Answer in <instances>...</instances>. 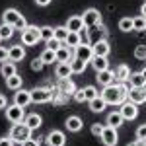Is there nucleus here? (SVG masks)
<instances>
[{"label": "nucleus", "instance_id": "5fc2aeb1", "mask_svg": "<svg viewBox=\"0 0 146 146\" xmlns=\"http://www.w3.org/2000/svg\"><path fill=\"white\" fill-rule=\"evenodd\" d=\"M142 76H144V78H146V68H144V70H142Z\"/></svg>", "mask_w": 146, "mask_h": 146}, {"label": "nucleus", "instance_id": "4468645a", "mask_svg": "<svg viewBox=\"0 0 146 146\" xmlns=\"http://www.w3.org/2000/svg\"><path fill=\"white\" fill-rule=\"evenodd\" d=\"M92 49H94V55H98V56H107L109 51H111V47H109V43H107L105 39L94 41V43H92Z\"/></svg>", "mask_w": 146, "mask_h": 146}, {"label": "nucleus", "instance_id": "f03ea898", "mask_svg": "<svg viewBox=\"0 0 146 146\" xmlns=\"http://www.w3.org/2000/svg\"><path fill=\"white\" fill-rule=\"evenodd\" d=\"M14 140V142H18V144H22L23 140H27V138H31V129L27 127L25 123H14L10 129V135H8Z\"/></svg>", "mask_w": 146, "mask_h": 146}, {"label": "nucleus", "instance_id": "37998d69", "mask_svg": "<svg viewBox=\"0 0 146 146\" xmlns=\"http://www.w3.org/2000/svg\"><path fill=\"white\" fill-rule=\"evenodd\" d=\"M136 140H146V125H140L136 129Z\"/></svg>", "mask_w": 146, "mask_h": 146}, {"label": "nucleus", "instance_id": "a211bd4d", "mask_svg": "<svg viewBox=\"0 0 146 146\" xmlns=\"http://www.w3.org/2000/svg\"><path fill=\"white\" fill-rule=\"evenodd\" d=\"M55 76L58 80L62 78H70L72 76V68H70V62H58L55 68Z\"/></svg>", "mask_w": 146, "mask_h": 146}, {"label": "nucleus", "instance_id": "2f4dec72", "mask_svg": "<svg viewBox=\"0 0 146 146\" xmlns=\"http://www.w3.org/2000/svg\"><path fill=\"white\" fill-rule=\"evenodd\" d=\"M144 29H146V18L144 16L133 18V31H144Z\"/></svg>", "mask_w": 146, "mask_h": 146}, {"label": "nucleus", "instance_id": "9b49d317", "mask_svg": "<svg viewBox=\"0 0 146 146\" xmlns=\"http://www.w3.org/2000/svg\"><path fill=\"white\" fill-rule=\"evenodd\" d=\"M47 144L49 146H64L66 144V136L62 131H51L47 135Z\"/></svg>", "mask_w": 146, "mask_h": 146}, {"label": "nucleus", "instance_id": "aec40b11", "mask_svg": "<svg viewBox=\"0 0 146 146\" xmlns=\"http://www.w3.org/2000/svg\"><path fill=\"white\" fill-rule=\"evenodd\" d=\"M82 127H84V123H82V119L76 117V115H70V117L66 119V129L70 131V133H80Z\"/></svg>", "mask_w": 146, "mask_h": 146}, {"label": "nucleus", "instance_id": "603ef678", "mask_svg": "<svg viewBox=\"0 0 146 146\" xmlns=\"http://www.w3.org/2000/svg\"><path fill=\"white\" fill-rule=\"evenodd\" d=\"M127 146H144V140H136L133 144H127Z\"/></svg>", "mask_w": 146, "mask_h": 146}, {"label": "nucleus", "instance_id": "6e6d98bb", "mask_svg": "<svg viewBox=\"0 0 146 146\" xmlns=\"http://www.w3.org/2000/svg\"><path fill=\"white\" fill-rule=\"evenodd\" d=\"M144 90H146V84H144Z\"/></svg>", "mask_w": 146, "mask_h": 146}, {"label": "nucleus", "instance_id": "a878e982", "mask_svg": "<svg viewBox=\"0 0 146 146\" xmlns=\"http://www.w3.org/2000/svg\"><path fill=\"white\" fill-rule=\"evenodd\" d=\"M86 66H88V62H86V60H82V58H78V56H74V58L70 60L72 74H82V72L86 70Z\"/></svg>", "mask_w": 146, "mask_h": 146}, {"label": "nucleus", "instance_id": "cd10ccee", "mask_svg": "<svg viewBox=\"0 0 146 146\" xmlns=\"http://www.w3.org/2000/svg\"><path fill=\"white\" fill-rule=\"evenodd\" d=\"M0 74L4 76V78H10L16 74V62H12V60H6V62H2V66H0Z\"/></svg>", "mask_w": 146, "mask_h": 146}, {"label": "nucleus", "instance_id": "4be33fe9", "mask_svg": "<svg viewBox=\"0 0 146 146\" xmlns=\"http://www.w3.org/2000/svg\"><path fill=\"white\" fill-rule=\"evenodd\" d=\"M146 78L142 76V72H131L129 76V86L131 88H144Z\"/></svg>", "mask_w": 146, "mask_h": 146}, {"label": "nucleus", "instance_id": "13d9d810", "mask_svg": "<svg viewBox=\"0 0 146 146\" xmlns=\"http://www.w3.org/2000/svg\"><path fill=\"white\" fill-rule=\"evenodd\" d=\"M0 41H2V37H0Z\"/></svg>", "mask_w": 146, "mask_h": 146}, {"label": "nucleus", "instance_id": "c03bdc74", "mask_svg": "<svg viewBox=\"0 0 146 146\" xmlns=\"http://www.w3.org/2000/svg\"><path fill=\"white\" fill-rule=\"evenodd\" d=\"M14 27H16V29H22V31H23V29L27 27V22H25V18H23V16H22V18L18 20V22L14 23Z\"/></svg>", "mask_w": 146, "mask_h": 146}, {"label": "nucleus", "instance_id": "6ab92c4d", "mask_svg": "<svg viewBox=\"0 0 146 146\" xmlns=\"http://www.w3.org/2000/svg\"><path fill=\"white\" fill-rule=\"evenodd\" d=\"M20 18H22V14L16 10V8H8V10H4V14H2V23H10V25H14Z\"/></svg>", "mask_w": 146, "mask_h": 146}, {"label": "nucleus", "instance_id": "7c9ffc66", "mask_svg": "<svg viewBox=\"0 0 146 146\" xmlns=\"http://www.w3.org/2000/svg\"><path fill=\"white\" fill-rule=\"evenodd\" d=\"M22 76H18V74H14V76H10V78H6V86L10 88V90H20L22 88Z\"/></svg>", "mask_w": 146, "mask_h": 146}, {"label": "nucleus", "instance_id": "423d86ee", "mask_svg": "<svg viewBox=\"0 0 146 146\" xmlns=\"http://www.w3.org/2000/svg\"><path fill=\"white\" fill-rule=\"evenodd\" d=\"M29 92H31V101L33 103H47V101L53 100L51 88H33Z\"/></svg>", "mask_w": 146, "mask_h": 146}, {"label": "nucleus", "instance_id": "864d4df0", "mask_svg": "<svg viewBox=\"0 0 146 146\" xmlns=\"http://www.w3.org/2000/svg\"><path fill=\"white\" fill-rule=\"evenodd\" d=\"M140 16H144V18H146V2L142 4V8H140Z\"/></svg>", "mask_w": 146, "mask_h": 146}, {"label": "nucleus", "instance_id": "72a5a7b5", "mask_svg": "<svg viewBox=\"0 0 146 146\" xmlns=\"http://www.w3.org/2000/svg\"><path fill=\"white\" fill-rule=\"evenodd\" d=\"M68 33H70V31L66 29V25H58V27H55V39H58L60 43H64V41H66Z\"/></svg>", "mask_w": 146, "mask_h": 146}, {"label": "nucleus", "instance_id": "ddd939ff", "mask_svg": "<svg viewBox=\"0 0 146 146\" xmlns=\"http://www.w3.org/2000/svg\"><path fill=\"white\" fill-rule=\"evenodd\" d=\"M96 80L100 82L103 88H105V86H111V84H115V72L109 70V68L100 70V72H98V76H96Z\"/></svg>", "mask_w": 146, "mask_h": 146}, {"label": "nucleus", "instance_id": "4d7b16f0", "mask_svg": "<svg viewBox=\"0 0 146 146\" xmlns=\"http://www.w3.org/2000/svg\"><path fill=\"white\" fill-rule=\"evenodd\" d=\"M144 146H146V140H144Z\"/></svg>", "mask_w": 146, "mask_h": 146}, {"label": "nucleus", "instance_id": "de8ad7c7", "mask_svg": "<svg viewBox=\"0 0 146 146\" xmlns=\"http://www.w3.org/2000/svg\"><path fill=\"white\" fill-rule=\"evenodd\" d=\"M6 60H8V49L0 47V62H6Z\"/></svg>", "mask_w": 146, "mask_h": 146}, {"label": "nucleus", "instance_id": "c9c22d12", "mask_svg": "<svg viewBox=\"0 0 146 146\" xmlns=\"http://www.w3.org/2000/svg\"><path fill=\"white\" fill-rule=\"evenodd\" d=\"M119 29L125 31V33H129V31H133V18H121L119 20Z\"/></svg>", "mask_w": 146, "mask_h": 146}, {"label": "nucleus", "instance_id": "ea45409f", "mask_svg": "<svg viewBox=\"0 0 146 146\" xmlns=\"http://www.w3.org/2000/svg\"><path fill=\"white\" fill-rule=\"evenodd\" d=\"M43 66H45V62L41 60V56L31 60V70H35V72H41V70H43Z\"/></svg>", "mask_w": 146, "mask_h": 146}, {"label": "nucleus", "instance_id": "3c124183", "mask_svg": "<svg viewBox=\"0 0 146 146\" xmlns=\"http://www.w3.org/2000/svg\"><path fill=\"white\" fill-rule=\"evenodd\" d=\"M35 4H37V6H49L51 0H35Z\"/></svg>", "mask_w": 146, "mask_h": 146}, {"label": "nucleus", "instance_id": "393cba45", "mask_svg": "<svg viewBox=\"0 0 146 146\" xmlns=\"http://www.w3.org/2000/svg\"><path fill=\"white\" fill-rule=\"evenodd\" d=\"M123 115H121V111H113L107 115V127H113V129H117V127H121L123 125Z\"/></svg>", "mask_w": 146, "mask_h": 146}, {"label": "nucleus", "instance_id": "5701e85b", "mask_svg": "<svg viewBox=\"0 0 146 146\" xmlns=\"http://www.w3.org/2000/svg\"><path fill=\"white\" fill-rule=\"evenodd\" d=\"M55 53H56V62H70V60L74 58L70 47H60L58 51H55Z\"/></svg>", "mask_w": 146, "mask_h": 146}, {"label": "nucleus", "instance_id": "20e7f679", "mask_svg": "<svg viewBox=\"0 0 146 146\" xmlns=\"http://www.w3.org/2000/svg\"><path fill=\"white\" fill-rule=\"evenodd\" d=\"M25 107H20V105H16V103H12L6 107V119L10 121V123H23V119H25V111H23Z\"/></svg>", "mask_w": 146, "mask_h": 146}, {"label": "nucleus", "instance_id": "bb28decb", "mask_svg": "<svg viewBox=\"0 0 146 146\" xmlns=\"http://www.w3.org/2000/svg\"><path fill=\"white\" fill-rule=\"evenodd\" d=\"M129 76H131V70L127 64H119L117 70H115V80H119V82H129Z\"/></svg>", "mask_w": 146, "mask_h": 146}, {"label": "nucleus", "instance_id": "c756f323", "mask_svg": "<svg viewBox=\"0 0 146 146\" xmlns=\"http://www.w3.org/2000/svg\"><path fill=\"white\" fill-rule=\"evenodd\" d=\"M88 103H90V109H92L94 113H101L103 109H105V105H107V103H105V100H103L101 96L94 98V100H92V101H88Z\"/></svg>", "mask_w": 146, "mask_h": 146}, {"label": "nucleus", "instance_id": "79ce46f5", "mask_svg": "<svg viewBox=\"0 0 146 146\" xmlns=\"http://www.w3.org/2000/svg\"><path fill=\"white\" fill-rule=\"evenodd\" d=\"M103 129H105L103 125H100V123H94V125H92V135H94V136H101Z\"/></svg>", "mask_w": 146, "mask_h": 146}, {"label": "nucleus", "instance_id": "b1692460", "mask_svg": "<svg viewBox=\"0 0 146 146\" xmlns=\"http://www.w3.org/2000/svg\"><path fill=\"white\" fill-rule=\"evenodd\" d=\"M90 64L94 66V70H96V72H100V70H105V68H109L107 56H98V55H94V58L90 60Z\"/></svg>", "mask_w": 146, "mask_h": 146}, {"label": "nucleus", "instance_id": "09e8293b", "mask_svg": "<svg viewBox=\"0 0 146 146\" xmlns=\"http://www.w3.org/2000/svg\"><path fill=\"white\" fill-rule=\"evenodd\" d=\"M22 146H39V140L37 138H27V140H23Z\"/></svg>", "mask_w": 146, "mask_h": 146}, {"label": "nucleus", "instance_id": "a19ab883", "mask_svg": "<svg viewBox=\"0 0 146 146\" xmlns=\"http://www.w3.org/2000/svg\"><path fill=\"white\" fill-rule=\"evenodd\" d=\"M60 45H62V43H60L58 39H55V37L47 41V49H53V51H58V49H60Z\"/></svg>", "mask_w": 146, "mask_h": 146}, {"label": "nucleus", "instance_id": "58836bf2", "mask_svg": "<svg viewBox=\"0 0 146 146\" xmlns=\"http://www.w3.org/2000/svg\"><path fill=\"white\" fill-rule=\"evenodd\" d=\"M135 56L138 60H146V45H138L135 49Z\"/></svg>", "mask_w": 146, "mask_h": 146}, {"label": "nucleus", "instance_id": "f3484780", "mask_svg": "<svg viewBox=\"0 0 146 146\" xmlns=\"http://www.w3.org/2000/svg\"><path fill=\"white\" fill-rule=\"evenodd\" d=\"M58 90H60L62 96H74L76 86H74V82L70 78H62V80H58Z\"/></svg>", "mask_w": 146, "mask_h": 146}, {"label": "nucleus", "instance_id": "f257e3e1", "mask_svg": "<svg viewBox=\"0 0 146 146\" xmlns=\"http://www.w3.org/2000/svg\"><path fill=\"white\" fill-rule=\"evenodd\" d=\"M129 90H131V88H129L125 82H121V84H111V86H105L100 96L105 100V103H107V105H121V103L127 100Z\"/></svg>", "mask_w": 146, "mask_h": 146}, {"label": "nucleus", "instance_id": "7ed1b4c3", "mask_svg": "<svg viewBox=\"0 0 146 146\" xmlns=\"http://www.w3.org/2000/svg\"><path fill=\"white\" fill-rule=\"evenodd\" d=\"M39 41H41V31H39L37 25H27L22 31V43L23 45L31 47V45H37Z\"/></svg>", "mask_w": 146, "mask_h": 146}, {"label": "nucleus", "instance_id": "c85d7f7f", "mask_svg": "<svg viewBox=\"0 0 146 146\" xmlns=\"http://www.w3.org/2000/svg\"><path fill=\"white\" fill-rule=\"evenodd\" d=\"M64 43H66V47H70V49H76V47L82 43V35H80V31H70Z\"/></svg>", "mask_w": 146, "mask_h": 146}, {"label": "nucleus", "instance_id": "412c9836", "mask_svg": "<svg viewBox=\"0 0 146 146\" xmlns=\"http://www.w3.org/2000/svg\"><path fill=\"white\" fill-rule=\"evenodd\" d=\"M23 123L27 125V127H29L31 131H35V129H39V127H41L43 119H41V115H37V113H29V115H25Z\"/></svg>", "mask_w": 146, "mask_h": 146}, {"label": "nucleus", "instance_id": "1a4fd4ad", "mask_svg": "<svg viewBox=\"0 0 146 146\" xmlns=\"http://www.w3.org/2000/svg\"><path fill=\"white\" fill-rule=\"evenodd\" d=\"M74 56H78L82 60H86V62H90L92 58H94V49L92 45H86V43H80L76 49H74Z\"/></svg>", "mask_w": 146, "mask_h": 146}, {"label": "nucleus", "instance_id": "6e6552de", "mask_svg": "<svg viewBox=\"0 0 146 146\" xmlns=\"http://www.w3.org/2000/svg\"><path fill=\"white\" fill-rule=\"evenodd\" d=\"M100 138H101V142H103L105 146H117V142H119L117 129H113V127H105Z\"/></svg>", "mask_w": 146, "mask_h": 146}, {"label": "nucleus", "instance_id": "dca6fc26", "mask_svg": "<svg viewBox=\"0 0 146 146\" xmlns=\"http://www.w3.org/2000/svg\"><path fill=\"white\" fill-rule=\"evenodd\" d=\"M23 56H25V49L22 45H12L8 49V60H12V62H20Z\"/></svg>", "mask_w": 146, "mask_h": 146}, {"label": "nucleus", "instance_id": "f8f14e48", "mask_svg": "<svg viewBox=\"0 0 146 146\" xmlns=\"http://www.w3.org/2000/svg\"><path fill=\"white\" fill-rule=\"evenodd\" d=\"M127 100L136 103V105H140V103H146V90L144 88H131L129 90V96H127Z\"/></svg>", "mask_w": 146, "mask_h": 146}, {"label": "nucleus", "instance_id": "4c0bfd02", "mask_svg": "<svg viewBox=\"0 0 146 146\" xmlns=\"http://www.w3.org/2000/svg\"><path fill=\"white\" fill-rule=\"evenodd\" d=\"M39 31H41V39H43V41H49V39L55 37V29H53L51 25H43V27H39Z\"/></svg>", "mask_w": 146, "mask_h": 146}, {"label": "nucleus", "instance_id": "a18cd8bd", "mask_svg": "<svg viewBox=\"0 0 146 146\" xmlns=\"http://www.w3.org/2000/svg\"><path fill=\"white\" fill-rule=\"evenodd\" d=\"M74 101H78V103H84L86 98H84V90H76L74 92Z\"/></svg>", "mask_w": 146, "mask_h": 146}, {"label": "nucleus", "instance_id": "39448f33", "mask_svg": "<svg viewBox=\"0 0 146 146\" xmlns=\"http://www.w3.org/2000/svg\"><path fill=\"white\" fill-rule=\"evenodd\" d=\"M82 18H84V27H98L101 23V14L96 8H88Z\"/></svg>", "mask_w": 146, "mask_h": 146}, {"label": "nucleus", "instance_id": "8fccbe9b", "mask_svg": "<svg viewBox=\"0 0 146 146\" xmlns=\"http://www.w3.org/2000/svg\"><path fill=\"white\" fill-rule=\"evenodd\" d=\"M6 107H8V100L4 94H0V109H6Z\"/></svg>", "mask_w": 146, "mask_h": 146}, {"label": "nucleus", "instance_id": "e433bc0d", "mask_svg": "<svg viewBox=\"0 0 146 146\" xmlns=\"http://www.w3.org/2000/svg\"><path fill=\"white\" fill-rule=\"evenodd\" d=\"M82 90H84V98H86V101H92L94 98L100 96V92H98L96 86H86V88H82Z\"/></svg>", "mask_w": 146, "mask_h": 146}, {"label": "nucleus", "instance_id": "2eb2a0df", "mask_svg": "<svg viewBox=\"0 0 146 146\" xmlns=\"http://www.w3.org/2000/svg\"><path fill=\"white\" fill-rule=\"evenodd\" d=\"M64 25H66L68 31H82L84 29V18L82 16H70Z\"/></svg>", "mask_w": 146, "mask_h": 146}, {"label": "nucleus", "instance_id": "f704fd0d", "mask_svg": "<svg viewBox=\"0 0 146 146\" xmlns=\"http://www.w3.org/2000/svg\"><path fill=\"white\" fill-rule=\"evenodd\" d=\"M14 29H16V27L10 25V23H2V25H0V37H2V39H10L12 35H14Z\"/></svg>", "mask_w": 146, "mask_h": 146}, {"label": "nucleus", "instance_id": "9d476101", "mask_svg": "<svg viewBox=\"0 0 146 146\" xmlns=\"http://www.w3.org/2000/svg\"><path fill=\"white\" fill-rule=\"evenodd\" d=\"M14 103L20 105V107H27L31 103V92L29 90H16V96H14Z\"/></svg>", "mask_w": 146, "mask_h": 146}, {"label": "nucleus", "instance_id": "49530a36", "mask_svg": "<svg viewBox=\"0 0 146 146\" xmlns=\"http://www.w3.org/2000/svg\"><path fill=\"white\" fill-rule=\"evenodd\" d=\"M16 142L12 140L10 136H4V138H0V146H14Z\"/></svg>", "mask_w": 146, "mask_h": 146}, {"label": "nucleus", "instance_id": "0eeeda50", "mask_svg": "<svg viewBox=\"0 0 146 146\" xmlns=\"http://www.w3.org/2000/svg\"><path fill=\"white\" fill-rule=\"evenodd\" d=\"M121 115H123V119H127V121H133V119H136L138 117V105L136 103H133V101H123L121 103Z\"/></svg>", "mask_w": 146, "mask_h": 146}, {"label": "nucleus", "instance_id": "473e14b6", "mask_svg": "<svg viewBox=\"0 0 146 146\" xmlns=\"http://www.w3.org/2000/svg\"><path fill=\"white\" fill-rule=\"evenodd\" d=\"M41 60L45 62V64H51V62H56V53L53 49H45L43 53H41Z\"/></svg>", "mask_w": 146, "mask_h": 146}]
</instances>
